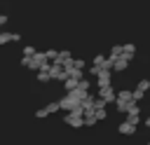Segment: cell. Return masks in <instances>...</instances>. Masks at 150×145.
Segmentation results:
<instances>
[{"mask_svg":"<svg viewBox=\"0 0 150 145\" xmlns=\"http://www.w3.org/2000/svg\"><path fill=\"white\" fill-rule=\"evenodd\" d=\"M12 37H14V33H0V44H7V42H12Z\"/></svg>","mask_w":150,"mask_h":145,"instance_id":"obj_1","label":"cell"},{"mask_svg":"<svg viewBox=\"0 0 150 145\" xmlns=\"http://www.w3.org/2000/svg\"><path fill=\"white\" fill-rule=\"evenodd\" d=\"M7 19H9L7 14H0V26H5V23H7Z\"/></svg>","mask_w":150,"mask_h":145,"instance_id":"obj_2","label":"cell"}]
</instances>
